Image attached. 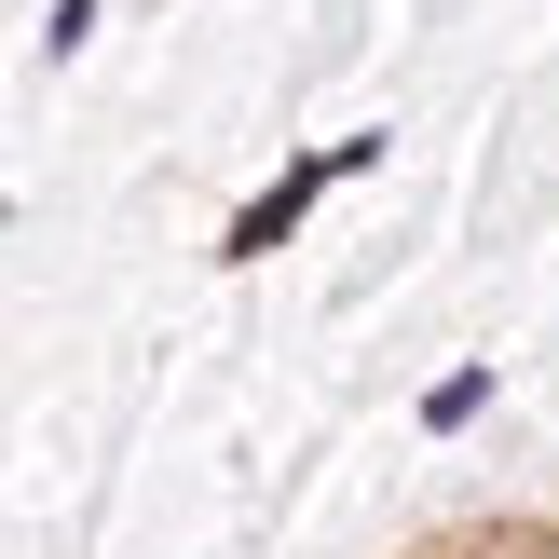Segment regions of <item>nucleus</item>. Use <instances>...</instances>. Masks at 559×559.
I'll list each match as a JSON object with an SVG mask.
<instances>
[{
  "instance_id": "f03ea898",
  "label": "nucleus",
  "mask_w": 559,
  "mask_h": 559,
  "mask_svg": "<svg viewBox=\"0 0 559 559\" xmlns=\"http://www.w3.org/2000/svg\"><path fill=\"white\" fill-rule=\"evenodd\" d=\"M491 382H506V369H491V355H478V369H451V382H437V396H424V437H464V424H478V409H491Z\"/></svg>"
},
{
  "instance_id": "f257e3e1",
  "label": "nucleus",
  "mask_w": 559,
  "mask_h": 559,
  "mask_svg": "<svg viewBox=\"0 0 559 559\" xmlns=\"http://www.w3.org/2000/svg\"><path fill=\"white\" fill-rule=\"evenodd\" d=\"M369 164H382V136H328L314 164H287V178H273L260 205L233 218V246H218V260H273V246H287L300 218H314V191H328V178H369Z\"/></svg>"
},
{
  "instance_id": "7ed1b4c3",
  "label": "nucleus",
  "mask_w": 559,
  "mask_h": 559,
  "mask_svg": "<svg viewBox=\"0 0 559 559\" xmlns=\"http://www.w3.org/2000/svg\"><path fill=\"white\" fill-rule=\"evenodd\" d=\"M41 41H55V55H82V41H96V0H55V14H41Z\"/></svg>"
}]
</instances>
